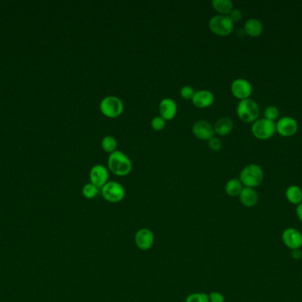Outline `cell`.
Returning a JSON list of instances; mask_svg holds the SVG:
<instances>
[{
  "instance_id": "1",
  "label": "cell",
  "mask_w": 302,
  "mask_h": 302,
  "mask_svg": "<svg viewBox=\"0 0 302 302\" xmlns=\"http://www.w3.org/2000/svg\"><path fill=\"white\" fill-rule=\"evenodd\" d=\"M108 167L114 175L123 176L132 171L133 163L125 153L116 150L108 158Z\"/></svg>"
},
{
  "instance_id": "2",
  "label": "cell",
  "mask_w": 302,
  "mask_h": 302,
  "mask_svg": "<svg viewBox=\"0 0 302 302\" xmlns=\"http://www.w3.org/2000/svg\"><path fill=\"white\" fill-rule=\"evenodd\" d=\"M264 177L263 170L255 163H251L245 167L240 174V181L246 187L254 188L262 183Z\"/></svg>"
},
{
  "instance_id": "3",
  "label": "cell",
  "mask_w": 302,
  "mask_h": 302,
  "mask_svg": "<svg viewBox=\"0 0 302 302\" xmlns=\"http://www.w3.org/2000/svg\"><path fill=\"white\" fill-rule=\"evenodd\" d=\"M236 111L239 118L245 123H254L260 115V108L257 102L250 97L240 100L237 105Z\"/></svg>"
},
{
  "instance_id": "4",
  "label": "cell",
  "mask_w": 302,
  "mask_h": 302,
  "mask_svg": "<svg viewBox=\"0 0 302 302\" xmlns=\"http://www.w3.org/2000/svg\"><path fill=\"white\" fill-rule=\"evenodd\" d=\"M209 27L213 33L220 37H227L234 30V23L229 15H218L211 17Z\"/></svg>"
},
{
  "instance_id": "5",
  "label": "cell",
  "mask_w": 302,
  "mask_h": 302,
  "mask_svg": "<svg viewBox=\"0 0 302 302\" xmlns=\"http://www.w3.org/2000/svg\"><path fill=\"white\" fill-rule=\"evenodd\" d=\"M100 110L103 116L109 118H116L121 116L124 111V104L119 97L107 96L100 102Z\"/></svg>"
},
{
  "instance_id": "6",
  "label": "cell",
  "mask_w": 302,
  "mask_h": 302,
  "mask_svg": "<svg viewBox=\"0 0 302 302\" xmlns=\"http://www.w3.org/2000/svg\"><path fill=\"white\" fill-rule=\"evenodd\" d=\"M251 131L255 138L261 140H266L275 134L276 123L265 118L257 119L252 124Z\"/></svg>"
},
{
  "instance_id": "7",
  "label": "cell",
  "mask_w": 302,
  "mask_h": 302,
  "mask_svg": "<svg viewBox=\"0 0 302 302\" xmlns=\"http://www.w3.org/2000/svg\"><path fill=\"white\" fill-rule=\"evenodd\" d=\"M102 195L107 202L118 203L125 198V188L118 182L111 181L102 187Z\"/></svg>"
},
{
  "instance_id": "8",
  "label": "cell",
  "mask_w": 302,
  "mask_h": 302,
  "mask_svg": "<svg viewBox=\"0 0 302 302\" xmlns=\"http://www.w3.org/2000/svg\"><path fill=\"white\" fill-rule=\"evenodd\" d=\"M298 123L291 116H284L276 123V131L282 137H292L298 131Z\"/></svg>"
},
{
  "instance_id": "9",
  "label": "cell",
  "mask_w": 302,
  "mask_h": 302,
  "mask_svg": "<svg viewBox=\"0 0 302 302\" xmlns=\"http://www.w3.org/2000/svg\"><path fill=\"white\" fill-rule=\"evenodd\" d=\"M231 90L234 97L242 100L249 98L253 92V87L247 79L237 78L232 82Z\"/></svg>"
},
{
  "instance_id": "10",
  "label": "cell",
  "mask_w": 302,
  "mask_h": 302,
  "mask_svg": "<svg viewBox=\"0 0 302 302\" xmlns=\"http://www.w3.org/2000/svg\"><path fill=\"white\" fill-rule=\"evenodd\" d=\"M192 131L196 138L201 140H210L215 135L214 127L209 122L205 120H199L194 123L192 127Z\"/></svg>"
},
{
  "instance_id": "11",
  "label": "cell",
  "mask_w": 302,
  "mask_h": 302,
  "mask_svg": "<svg viewBox=\"0 0 302 302\" xmlns=\"http://www.w3.org/2000/svg\"><path fill=\"white\" fill-rule=\"evenodd\" d=\"M89 178L91 183H93L95 186L102 188L105 183H108L109 171L106 167H104L103 165H95L90 169Z\"/></svg>"
},
{
  "instance_id": "12",
  "label": "cell",
  "mask_w": 302,
  "mask_h": 302,
  "mask_svg": "<svg viewBox=\"0 0 302 302\" xmlns=\"http://www.w3.org/2000/svg\"><path fill=\"white\" fill-rule=\"evenodd\" d=\"M282 240L290 249L297 250L302 246V234L296 229L288 228L282 234Z\"/></svg>"
},
{
  "instance_id": "13",
  "label": "cell",
  "mask_w": 302,
  "mask_h": 302,
  "mask_svg": "<svg viewBox=\"0 0 302 302\" xmlns=\"http://www.w3.org/2000/svg\"><path fill=\"white\" fill-rule=\"evenodd\" d=\"M134 242L137 247L142 251H147L151 248L154 243V234L149 229H140L134 237Z\"/></svg>"
},
{
  "instance_id": "14",
  "label": "cell",
  "mask_w": 302,
  "mask_h": 302,
  "mask_svg": "<svg viewBox=\"0 0 302 302\" xmlns=\"http://www.w3.org/2000/svg\"><path fill=\"white\" fill-rule=\"evenodd\" d=\"M160 116L166 121L174 119L177 114L178 108L176 102L171 97H165L159 103Z\"/></svg>"
},
{
  "instance_id": "15",
  "label": "cell",
  "mask_w": 302,
  "mask_h": 302,
  "mask_svg": "<svg viewBox=\"0 0 302 302\" xmlns=\"http://www.w3.org/2000/svg\"><path fill=\"white\" fill-rule=\"evenodd\" d=\"M215 101L214 94L208 90H200L196 91L194 97H192L193 104L197 109H206L213 104Z\"/></svg>"
},
{
  "instance_id": "16",
  "label": "cell",
  "mask_w": 302,
  "mask_h": 302,
  "mask_svg": "<svg viewBox=\"0 0 302 302\" xmlns=\"http://www.w3.org/2000/svg\"><path fill=\"white\" fill-rule=\"evenodd\" d=\"M244 31L251 38H257L263 31V24L259 19L251 18L245 23Z\"/></svg>"
},
{
  "instance_id": "17",
  "label": "cell",
  "mask_w": 302,
  "mask_h": 302,
  "mask_svg": "<svg viewBox=\"0 0 302 302\" xmlns=\"http://www.w3.org/2000/svg\"><path fill=\"white\" fill-rule=\"evenodd\" d=\"M258 193L254 188L245 187L240 194V202L247 208H252L257 204Z\"/></svg>"
},
{
  "instance_id": "18",
  "label": "cell",
  "mask_w": 302,
  "mask_h": 302,
  "mask_svg": "<svg viewBox=\"0 0 302 302\" xmlns=\"http://www.w3.org/2000/svg\"><path fill=\"white\" fill-rule=\"evenodd\" d=\"M213 127L215 133L224 137L232 132L233 129V122L229 117H221L216 122Z\"/></svg>"
},
{
  "instance_id": "19",
  "label": "cell",
  "mask_w": 302,
  "mask_h": 302,
  "mask_svg": "<svg viewBox=\"0 0 302 302\" xmlns=\"http://www.w3.org/2000/svg\"><path fill=\"white\" fill-rule=\"evenodd\" d=\"M285 197L291 204L298 205L302 202V190L297 185H291L285 191Z\"/></svg>"
},
{
  "instance_id": "20",
  "label": "cell",
  "mask_w": 302,
  "mask_h": 302,
  "mask_svg": "<svg viewBox=\"0 0 302 302\" xmlns=\"http://www.w3.org/2000/svg\"><path fill=\"white\" fill-rule=\"evenodd\" d=\"M242 189H243V184L241 183L240 179H237V178L229 180L225 184V192L230 197L240 196Z\"/></svg>"
},
{
  "instance_id": "21",
  "label": "cell",
  "mask_w": 302,
  "mask_h": 302,
  "mask_svg": "<svg viewBox=\"0 0 302 302\" xmlns=\"http://www.w3.org/2000/svg\"><path fill=\"white\" fill-rule=\"evenodd\" d=\"M212 7L220 15H228L233 9L232 0H212Z\"/></svg>"
},
{
  "instance_id": "22",
  "label": "cell",
  "mask_w": 302,
  "mask_h": 302,
  "mask_svg": "<svg viewBox=\"0 0 302 302\" xmlns=\"http://www.w3.org/2000/svg\"><path fill=\"white\" fill-rule=\"evenodd\" d=\"M117 146H118V144H117L116 138L112 136H109V135L105 136L101 142V146L103 151H105L106 153H113L117 150Z\"/></svg>"
},
{
  "instance_id": "23",
  "label": "cell",
  "mask_w": 302,
  "mask_h": 302,
  "mask_svg": "<svg viewBox=\"0 0 302 302\" xmlns=\"http://www.w3.org/2000/svg\"><path fill=\"white\" fill-rule=\"evenodd\" d=\"M98 189L97 187L95 186L93 183H86L83 188H82V194L85 198L88 199H92L96 198L98 194Z\"/></svg>"
},
{
  "instance_id": "24",
  "label": "cell",
  "mask_w": 302,
  "mask_h": 302,
  "mask_svg": "<svg viewBox=\"0 0 302 302\" xmlns=\"http://www.w3.org/2000/svg\"><path fill=\"white\" fill-rule=\"evenodd\" d=\"M279 116V110L276 106H269L264 110V118L274 122Z\"/></svg>"
},
{
  "instance_id": "25",
  "label": "cell",
  "mask_w": 302,
  "mask_h": 302,
  "mask_svg": "<svg viewBox=\"0 0 302 302\" xmlns=\"http://www.w3.org/2000/svg\"><path fill=\"white\" fill-rule=\"evenodd\" d=\"M186 302H210V298L206 293L196 292L188 295L186 298Z\"/></svg>"
},
{
  "instance_id": "26",
  "label": "cell",
  "mask_w": 302,
  "mask_h": 302,
  "mask_svg": "<svg viewBox=\"0 0 302 302\" xmlns=\"http://www.w3.org/2000/svg\"><path fill=\"white\" fill-rule=\"evenodd\" d=\"M166 121L161 116H156L151 121V127L154 131H162L166 127Z\"/></svg>"
},
{
  "instance_id": "27",
  "label": "cell",
  "mask_w": 302,
  "mask_h": 302,
  "mask_svg": "<svg viewBox=\"0 0 302 302\" xmlns=\"http://www.w3.org/2000/svg\"><path fill=\"white\" fill-rule=\"evenodd\" d=\"M195 93H196V90L190 85H184L181 89V97L185 99H192V97H194Z\"/></svg>"
},
{
  "instance_id": "28",
  "label": "cell",
  "mask_w": 302,
  "mask_h": 302,
  "mask_svg": "<svg viewBox=\"0 0 302 302\" xmlns=\"http://www.w3.org/2000/svg\"><path fill=\"white\" fill-rule=\"evenodd\" d=\"M208 146L210 147V150L218 152V151L221 149L223 144H222L220 138L214 136L213 138H211L210 140H208Z\"/></svg>"
},
{
  "instance_id": "29",
  "label": "cell",
  "mask_w": 302,
  "mask_h": 302,
  "mask_svg": "<svg viewBox=\"0 0 302 302\" xmlns=\"http://www.w3.org/2000/svg\"><path fill=\"white\" fill-rule=\"evenodd\" d=\"M228 15L233 23H238V22H240L242 19L243 13L239 8H233L232 12Z\"/></svg>"
},
{
  "instance_id": "30",
  "label": "cell",
  "mask_w": 302,
  "mask_h": 302,
  "mask_svg": "<svg viewBox=\"0 0 302 302\" xmlns=\"http://www.w3.org/2000/svg\"><path fill=\"white\" fill-rule=\"evenodd\" d=\"M209 298H210V302H225L224 296L218 291L211 292L210 296H209Z\"/></svg>"
},
{
  "instance_id": "31",
  "label": "cell",
  "mask_w": 302,
  "mask_h": 302,
  "mask_svg": "<svg viewBox=\"0 0 302 302\" xmlns=\"http://www.w3.org/2000/svg\"><path fill=\"white\" fill-rule=\"evenodd\" d=\"M296 214L298 216V219L302 222V202L300 204H298L297 209H296Z\"/></svg>"
},
{
  "instance_id": "32",
  "label": "cell",
  "mask_w": 302,
  "mask_h": 302,
  "mask_svg": "<svg viewBox=\"0 0 302 302\" xmlns=\"http://www.w3.org/2000/svg\"><path fill=\"white\" fill-rule=\"evenodd\" d=\"M291 255H292V257L294 258V259L298 260L299 258L301 257V253H300V251H298V249H297V250L292 251Z\"/></svg>"
}]
</instances>
